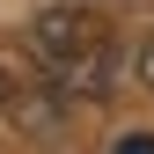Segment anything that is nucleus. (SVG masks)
<instances>
[{"label": "nucleus", "instance_id": "f257e3e1", "mask_svg": "<svg viewBox=\"0 0 154 154\" xmlns=\"http://www.w3.org/2000/svg\"><path fill=\"white\" fill-rule=\"evenodd\" d=\"M29 59L59 95H103L118 81V37L95 8H44L29 22Z\"/></svg>", "mask_w": 154, "mask_h": 154}, {"label": "nucleus", "instance_id": "f03ea898", "mask_svg": "<svg viewBox=\"0 0 154 154\" xmlns=\"http://www.w3.org/2000/svg\"><path fill=\"white\" fill-rule=\"evenodd\" d=\"M110 154H154V140H147V132H125V140L110 147Z\"/></svg>", "mask_w": 154, "mask_h": 154}, {"label": "nucleus", "instance_id": "7ed1b4c3", "mask_svg": "<svg viewBox=\"0 0 154 154\" xmlns=\"http://www.w3.org/2000/svg\"><path fill=\"white\" fill-rule=\"evenodd\" d=\"M140 81H154V37L140 44Z\"/></svg>", "mask_w": 154, "mask_h": 154}, {"label": "nucleus", "instance_id": "20e7f679", "mask_svg": "<svg viewBox=\"0 0 154 154\" xmlns=\"http://www.w3.org/2000/svg\"><path fill=\"white\" fill-rule=\"evenodd\" d=\"M0 103H8V59H0Z\"/></svg>", "mask_w": 154, "mask_h": 154}]
</instances>
